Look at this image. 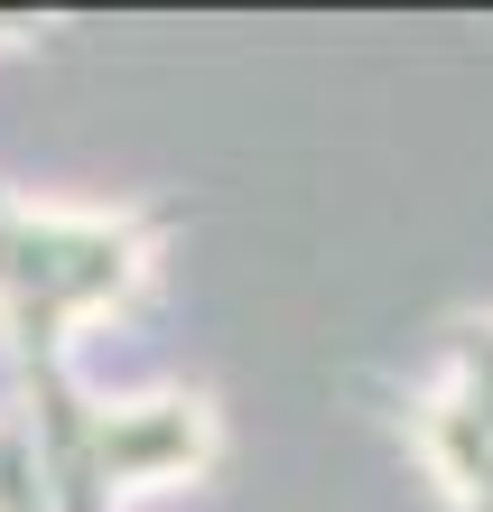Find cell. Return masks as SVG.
<instances>
[{
  "instance_id": "cell-1",
  "label": "cell",
  "mask_w": 493,
  "mask_h": 512,
  "mask_svg": "<svg viewBox=\"0 0 493 512\" xmlns=\"http://www.w3.org/2000/svg\"><path fill=\"white\" fill-rule=\"evenodd\" d=\"M0 28H19V19H0Z\"/></svg>"
}]
</instances>
